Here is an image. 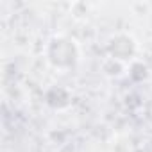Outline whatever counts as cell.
Here are the masks:
<instances>
[{
    "instance_id": "obj_1",
    "label": "cell",
    "mask_w": 152,
    "mask_h": 152,
    "mask_svg": "<svg viewBox=\"0 0 152 152\" xmlns=\"http://www.w3.org/2000/svg\"><path fill=\"white\" fill-rule=\"evenodd\" d=\"M45 59L57 72H70L81 61L79 43L66 34H54L45 45Z\"/></svg>"
},
{
    "instance_id": "obj_2",
    "label": "cell",
    "mask_w": 152,
    "mask_h": 152,
    "mask_svg": "<svg viewBox=\"0 0 152 152\" xmlns=\"http://www.w3.org/2000/svg\"><path fill=\"white\" fill-rule=\"evenodd\" d=\"M106 54H107V57L118 59L125 64H131L138 56V41L127 32H116L107 39Z\"/></svg>"
},
{
    "instance_id": "obj_3",
    "label": "cell",
    "mask_w": 152,
    "mask_h": 152,
    "mask_svg": "<svg viewBox=\"0 0 152 152\" xmlns=\"http://www.w3.org/2000/svg\"><path fill=\"white\" fill-rule=\"evenodd\" d=\"M100 68H102V73L106 75V77H109V79H120V77H124V75L129 72V64H125V63H122L118 59L107 57V56L102 61Z\"/></svg>"
},
{
    "instance_id": "obj_4",
    "label": "cell",
    "mask_w": 152,
    "mask_h": 152,
    "mask_svg": "<svg viewBox=\"0 0 152 152\" xmlns=\"http://www.w3.org/2000/svg\"><path fill=\"white\" fill-rule=\"evenodd\" d=\"M52 93H57V86H56V88H50V90L47 91V104L52 106L54 109H63V107H66V106L70 104V93L64 95V102H61V100H54V99H52ZM56 99H61V97H56Z\"/></svg>"
},
{
    "instance_id": "obj_5",
    "label": "cell",
    "mask_w": 152,
    "mask_h": 152,
    "mask_svg": "<svg viewBox=\"0 0 152 152\" xmlns=\"http://www.w3.org/2000/svg\"><path fill=\"white\" fill-rule=\"evenodd\" d=\"M143 152H152V138H148L145 143H143V148H141Z\"/></svg>"
}]
</instances>
